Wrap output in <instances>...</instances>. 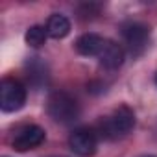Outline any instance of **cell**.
<instances>
[{
	"label": "cell",
	"mask_w": 157,
	"mask_h": 157,
	"mask_svg": "<svg viewBox=\"0 0 157 157\" xmlns=\"http://www.w3.org/2000/svg\"><path fill=\"white\" fill-rule=\"evenodd\" d=\"M102 135L107 139H118L128 135L135 126V113L128 105H120L113 111L111 117L102 120Z\"/></svg>",
	"instance_id": "1"
},
{
	"label": "cell",
	"mask_w": 157,
	"mask_h": 157,
	"mask_svg": "<svg viewBox=\"0 0 157 157\" xmlns=\"http://www.w3.org/2000/svg\"><path fill=\"white\" fill-rule=\"evenodd\" d=\"M48 115L56 122L68 124V122L78 118L80 107H78V102L70 94H67V93H54L48 98Z\"/></svg>",
	"instance_id": "2"
},
{
	"label": "cell",
	"mask_w": 157,
	"mask_h": 157,
	"mask_svg": "<svg viewBox=\"0 0 157 157\" xmlns=\"http://www.w3.org/2000/svg\"><path fill=\"white\" fill-rule=\"evenodd\" d=\"M26 104V89L15 78H4L0 83V109L4 113L19 111Z\"/></svg>",
	"instance_id": "3"
},
{
	"label": "cell",
	"mask_w": 157,
	"mask_h": 157,
	"mask_svg": "<svg viewBox=\"0 0 157 157\" xmlns=\"http://www.w3.org/2000/svg\"><path fill=\"white\" fill-rule=\"evenodd\" d=\"M122 35H124V41H126L129 52L133 56H140L148 46L150 30H148V26H144L140 22H129L122 28Z\"/></svg>",
	"instance_id": "4"
},
{
	"label": "cell",
	"mask_w": 157,
	"mask_h": 157,
	"mask_svg": "<svg viewBox=\"0 0 157 157\" xmlns=\"http://www.w3.org/2000/svg\"><path fill=\"white\" fill-rule=\"evenodd\" d=\"M70 150L80 157H91L96 151V135L89 128H80L68 137Z\"/></svg>",
	"instance_id": "5"
},
{
	"label": "cell",
	"mask_w": 157,
	"mask_h": 157,
	"mask_svg": "<svg viewBox=\"0 0 157 157\" xmlns=\"http://www.w3.org/2000/svg\"><path fill=\"white\" fill-rule=\"evenodd\" d=\"M46 133L41 126H26L22 128L15 139H13V148L17 151H28V150H33L37 148L39 144H43Z\"/></svg>",
	"instance_id": "6"
},
{
	"label": "cell",
	"mask_w": 157,
	"mask_h": 157,
	"mask_svg": "<svg viewBox=\"0 0 157 157\" xmlns=\"http://www.w3.org/2000/svg\"><path fill=\"white\" fill-rule=\"evenodd\" d=\"M98 59H100V63L105 68L115 70V68H118L124 63V48L120 44H117L115 41H105V44H104Z\"/></svg>",
	"instance_id": "7"
},
{
	"label": "cell",
	"mask_w": 157,
	"mask_h": 157,
	"mask_svg": "<svg viewBox=\"0 0 157 157\" xmlns=\"http://www.w3.org/2000/svg\"><path fill=\"white\" fill-rule=\"evenodd\" d=\"M105 44V39L96 35V33H83L82 37H78L76 41V50L82 56H100L102 48Z\"/></svg>",
	"instance_id": "8"
},
{
	"label": "cell",
	"mask_w": 157,
	"mask_h": 157,
	"mask_svg": "<svg viewBox=\"0 0 157 157\" xmlns=\"http://www.w3.org/2000/svg\"><path fill=\"white\" fill-rule=\"evenodd\" d=\"M46 32L54 39H63V37H67L70 33V21L65 15L54 13L46 22Z\"/></svg>",
	"instance_id": "9"
},
{
	"label": "cell",
	"mask_w": 157,
	"mask_h": 157,
	"mask_svg": "<svg viewBox=\"0 0 157 157\" xmlns=\"http://www.w3.org/2000/svg\"><path fill=\"white\" fill-rule=\"evenodd\" d=\"M46 37H48V32H46L43 26H32V28L26 32V35H24L26 43H28L32 48H39L41 44H44Z\"/></svg>",
	"instance_id": "10"
},
{
	"label": "cell",
	"mask_w": 157,
	"mask_h": 157,
	"mask_svg": "<svg viewBox=\"0 0 157 157\" xmlns=\"http://www.w3.org/2000/svg\"><path fill=\"white\" fill-rule=\"evenodd\" d=\"M155 82H157V74H155Z\"/></svg>",
	"instance_id": "11"
}]
</instances>
